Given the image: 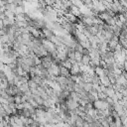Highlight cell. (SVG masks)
<instances>
[{
  "mask_svg": "<svg viewBox=\"0 0 127 127\" xmlns=\"http://www.w3.org/2000/svg\"><path fill=\"white\" fill-rule=\"evenodd\" d=\"M84 122H85V121H84V119L78 116L77 120L75 121V125H76V127H83V124H84Z\"/></svg>",
  "mask_w": 127,
  "mask_h": 127,
  "instance_id": "12",
  "label": "cell"
},
{
  "mask_svg": "<svg viewBox=\"0 0 127 127\" xmlns=\"http://www.w3.org/2000/svg\"><path fill=\"white\" fill-rule=\"evenodd\" d=\"M100 84L106 86V87H109V86H112L111 82H110V79L107 75H103V76H100Z\"/></svg>",
  "mask_w": 127,
  "mask_h": 127,
  "instance_id": "2",
  "label": "cell"
},
{
  "mask_svg": "<svg viewBox=\"0 0 127 127\" xmlns=\"http://www.w3.org/2000/svg\"><path fill=\"white\" fill-rule=\"evenodd\" d=\"M14 97H15V103H16V104H21V103H22V96L16 95V96H14Z\"/></svg>",
  "mask_w": 127,
  "mask_h": 127,
  "instance_id": "15",
  "label": "cell"
},
{
  "mask_svg": "<svg viewBox=\"0 0 127 127\" xmlns=\"http://www.w3.org/2000/svg\"><path fill=\"white\" fill-rule=\"evenodd\" d=\"M42 32H43V34L45 35V37H46V39H48V40H51L55 35H54V32L52 31V30H50V29H43L42 30Z\"/></svg>",
  "mask_w": 127,
  "mask_h": 127,
  "instance_id": "3",
  "label": "cell"
},
{
  "mask_svg": "<svg viewBox=\"0 0 127 127\" xmlns=\"http://www.w3.org/2000/svg\"><path fill=\"white\" fill-rule=\"evenodd\" d=\"M60 67H61V75L62 76H64V77H70V71L69 69H67L66 67L63 66L60 64Z\"/></svg>",
  "mask_w": 127,
  "mask_h": 127,
  "instance_id": "4",
  "label": "cell"
},
{
  "mask_svg": "<svg viewBox=\"0 0 127 127\" xmlns=\"http://www.w3.org/2000/svg\"><path fill=\"white\" fill-rule=\"evenodd\" d=\"M65 104H66L68 110H74V109H77V108L79 107L78 102L74 101L73 99H67V100L65 101Z\"/></svg>",
  "mask_w": 127,
  "mask_h": 127,
  "instance_id": "1",
  "label": "cell"
},
{
  "mask_svg": "<svg viewBox=\"0 0 127 127\" xmlns=\"http://www.w3.org/2000/svg\"><path fill=\"white\" fill-rule=\"evenodd\" d=\"M95 73L100 77V76H103V75H105V68H102V67H100V66H97V67H95Z\"/></svg>",
  "mask_w": 127,
  "mask_h": 127,
  "instance_id": "5",
  "label": "cell"
},
{
  "mask_svg": "<svg viewBox=\"0 0 127 127\" xmlns=\"http://www.w3.org/2000/svg\"><path fill=\"white\" fill-rule=\"evenodd\" d=\"M28 85H29V87H30V89H31V90H33V89H37V88H38V86H39V85H38V84H37V83H36L32 78L28 80Z\"/></svg>",
  "mask_w": 127,
  "mask_h": 127,
  "instance_id": "9",
  "label": "cell"
},
{
  "mask_svg": "<svg viewBox=\"0 0 127 127\" xmlns=\"http://www.w3.org/2000/svg\"><path fill=\"white\" fill-rule=\"evenodd\" d=\"M90 61H91V59H90L89 56H83L81 63H82V64H84V65H88L89 63H90Z\"/></svg>",
  "mask_w": 127,
  "mask_h": 127,
  "instance_id": "11",
  "label": "cell"
},
{
  "mask_svg": "<svg viewBox=\"0 0 127 127\" xmlns=\"http://www.w3.org/2000/svg\"><path fill=\"white\" fill-rule=\"evenodd\" d=\"M98 17H99V18H100L102 21L106 22V21H107V20L110 18V15H109V14H108V13L105 11V12H103V13H100V14L98 15Z\"/></svg>",
  "mask_w": 127,
  "mask_h": 127,
  "instance_id": "7",
  "label": "cell"
},
{
  "mask_svg": "<svg viewBox=\"0 0 127 127\" xmlns=\"http://www.w3.org/2000/svg\"><path fill=\"white\" fill-rule=\"evenodd\" d=\"M82 87H83V89H84V91H86V92L88 93V92H90V90L92 89V87H93V85H92V83H88V82H84V83L82 84Z\"/></svg>",
  "mask_w": 127,
  "mask_h": 127,
  "instance_id": "10",
  "label": "cell"
},
{
  "mask_svg": "<svg viewBox=\"0 0 127 127\" xmlns=\"http://www.w3.org/2000/svg\"><path fill=\"white\" fill-rule=\"evenodd\" d=\"M108 96H107V94L105 93V92H98V99H100V100H105L106 98H107Z\"/></svg>",
  "mask_w": 127,
  "mask_h": 127,
  "instance_id": "14",
  "label": "cell"
},
{
  "mask_svg": "<svg viewBox=\"0 0 127 127\" xmlns=\"http://www.w3.org/2000/svg\"><path fill=\"white\" fill-rule=\"evenodd\" d=\"M105 93L107 94V96H108V97H113V96L116 94V92H115V90L113 89V87H112V86L107 87V89H106V92H105Z\"/></svg>",
  "mask_w": 127,
  "mask_h": 127,
  "instance_id": "6",
  "label": "cell"
},
{
  "mask_svg": "<svg viewBox=\"0 0 127 127\" xmlns=\"http://www.w3.org/2000/svg\"><path fill=\"white\" fill-rule=\"evenodd\" d=\"M61 65H63V66H64V67H66L67 69H71V67H72V64H71V62H70V60L68 59L67 61H65V62H62V64H61Z\"/></svg>",
  "mask_w": 127,
  "mask_h": 127,
  "instance_id": "8",
  "label": "cell"
},
{
  "mask_svg": "<svg viewBox=\"0 0 127 127\" xmlns=\"http://www.w3.org/2000/svg\"><path fill=\"white\" fill-rule=\"evenodd\" d=\"M74 50H75V52H79V53H81L82 54V52H83V48H82V46L79 44V42L75 45V47H74Z\"/></svg>",
  "mask_w": 127,
  "mask_h": 127,
  "instance_id": "13",
  "label": "cell"
}]
</instances>
